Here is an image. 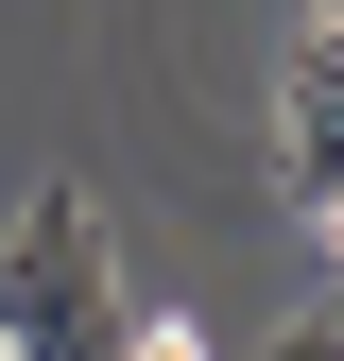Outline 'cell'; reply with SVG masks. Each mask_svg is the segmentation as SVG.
Wrapping results in <instances>:
<instances>
[{
	"mask_svg": "<svg viewBox=\"0 0 344 361\" xmlns=\"http://www.w3.org/2000/svg\"><path fill=\"white\" fill-rule=\"evenodd\" d=\"M276 190L310 224H344V18L293 35V69H276Z\"/></svg>",
	"mask_w": 344,
	"mask_h": 361,
	"instance_id": "cell-2",
	"label": "cell"
},
{
	"mask_svg": "<svg viewBox=\"0 0 344 361\" xmlns=\"http://www.w3.org/2000/svg\"><path fill=\"white\" fill-rule=\"evenodd\" d=\"M138 344V293H121V241L86 190H35L18 241H0V361H121Z\"/></svg>",
	"mask_w": 344,
	"mask_h": 361,
	"instance_id": "cell-1",
	"label": "cell"
},
{
	"mask_svg": "<svg viewBox=\"0 0 344 361\" xmlns=\"http://www.w3.org/2000/svg\"><path fill=\"white\" fill-rule=\"evenodd\" d=\"M276 361H344V327H327V310H310V327H293V344H276Z\"/></svg>",
	"mask_w": 344,
	"mask_h": 361,
	"instance_id": "cell-4",
	"label": "cell"
},
{
	"mask_svg": "<svg viewBox=\"0 0 344 361\" xmlns=\"http://www.w3.org/2000/svg\"><path fill=\"white\" fill-rule=\"evenodd\" d=\"M121 361H207V344H190V327H155V310H138V344H121Z\"/></svg>",
	"mask_w": 344,
	"mask_h": 361,
	"instance_id": "cell-3",
	"label": "cell"
},
{
	"mask_svg": "<svg viewBox=\"0 0 344 361\" xmlns=\"http://www.w3.org/2000/svg\"><path fill=\"white\" fill-rule=\"evenodd\" d=\"M327 327H344V293H327Z\"/></svg>",
	"mask_w": 344,
	"mask_h": 361,
	"instance_id": "cell-5",
	"label": "cell"
}]
</instances>
